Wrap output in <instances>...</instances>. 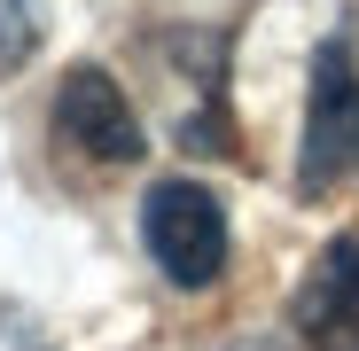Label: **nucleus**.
Listing matches in <instances>:
<instances>
[{
  "mask_svg": "<svg viewBox=\"0 0 359 351\" xmlns=\"http://www.w3.org/2000/svg\"><path fill=\"white\" fill-rule=\"evenodd\" d=\"M359 149V71H351V47L328 39L313 55V109H305V164H297V188L320 195L344 156Z\"/></svg>",
  "mask_w": 359,
  "mask_h": 351,
  "instance_id": "7ed1b4c3",
  "label": "nucleus"
},
{
  "mask_svg": "<svg viewBox=\"0 0 359 351\" xmlns=\"http://www.w3.org/2000/svg\"><path fill=\"white\" fill-rule=\"evenodd\" d=\"M32 47H39V8H32V0H0V78L24 71Z\"/></svg>",
  "mask_w": 359,
  "mask_h": 351,
  "instance_id": "39448f33",
  "label": "nucleus"
},
{
  "mask_svg": "<svg viewBox=\"0 0 359 351\" xmlns=\"http://www.w3.org/2000/svg\"><path fill=\"white\" fill-rule=\"evenodd\" d=\"M55 141H63L71 156H86V164H141V149H149L126 86H117L102 63L63 71V86H55Z\"/></svg>",
  "mask_w": 359,
  "mask_h": 351,
  "instance_id": "f03ea898",
  "label": "nucleus"
},
{
  "mask_svg": "<svg viewBox=\"0 0 359 351\" xmlns=\"http://www.w3.org/2000/svg\"><path fill=\"white\" fill-rule=\"evenodd\" d=\"M289 328L305 351H359V234H336L305 266L289 297Z\"/></svg>",
  "mask_w": 359,
  "mask_h": 351,
  "instance_id": "20e7f679",
  "label": "nucleus"
},
{
  "mask_svg": "<svg viewBox=\"0 0 359 351\" xmlns=\"http://www.w3.org/2000/svg\"><path fill=\"white\" fill-rule=\"evenodd\" d=\"M141 250L156 258V273L172 289H211L226 273V203L203 188V180H156L141 195Z\"/></svg>",
  "mask_w": 359,
  "mask_h": 351,
  "instance_id": "f257e3e1",
  "label": "nucleus"
}]
</instances>
